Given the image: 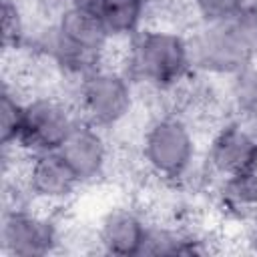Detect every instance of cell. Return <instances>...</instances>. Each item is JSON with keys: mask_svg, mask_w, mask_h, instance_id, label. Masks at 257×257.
<instances>
[{"mask_svg": "<svg viewBox=\"0 0 257 257\" xmlns=\"http://www.w3.org/2000/svg\"><path fill=\"white\" fill-rule=\"evenodd\" d=\"M124 46L118 66L137 88L171 94L193 74L187 34L177 28L145 24Z\"/></svg>", "mask_w": 257, "mask_h": 257, "instance_id": "cell-1", "label": "cell"}, {"mask_svg": "<svg viewBox=\"0 0 257 257\" xmlns=\"http://www.w3.org/2000/svg\"><path fill=\"white\" fill-rule=\"evenodd\" d=\"M141 161L153 177L169 185H189L191 175L201 169L191 120L177 110L155 114L141 137Z\"/></svg>", "mask_w": 257, "mask_h": 257, "instance_id": "cell-2", "label": "cell"}, {"mask_svg": "<svg viewBox=\"0 0 257 257\" xmlns=\"http://www.w3.org/2000/svg\"><path fill=\"white\" fill-rule=\"evenodd\" d=\"M187 34L191 70L209 78H231L257 60V50L235 22L193 24Z\"/></svg>", "mask_w": 257, "mask_h": 257, "instance_id": "cell-3", "label": "cell"}, {"mask_svg": "<svg viewBox=\"0 0 257 257\" xmlns=\"http://www.w3.org/2000/svg\"><path fill=\"white\" fill-rule=\"evenodd\" d=\"M135 88L120 66L104 62L78 82L72 92V102L82 120L108 133L133 114L137 100Z\"/></svg>", "mask_w": 257, "mask_h": 257, "instance_id": "cell-4", "label": "cell"}, {"mask_svg": "<svg viewBox=\"0 0 257 257\" xmlns=\"http://www.w3.org/2000/svg\"><path fill=\"white\" fill-rule=\"evenodd\" d=\"M80 120L76 104L62 92L28 94L18 141L14 147L26 155L58 151L74 124Z\"/></svg>", "mask_w": 257, "mask_h": 257, "instance_id": "cell-5", "label": "cell"}, {"mask_svg": "<svg viewBox=\"0 0 257 257\" xmlns=\"http://www.w3.org/2000/svg\"><path fill=\"white\" fill-rule=\"evenodd\" d=\"M0 241L6 257H42L58 251L64 237L54 209L28 203L4 207Z\"/></svg>", "mask_w": 257, "mask_h": 257, "instance_id": "cell-6", "label": "cell"}, {"mask_svg": "<svg viewBox=\"0 0 257 257\" xmlns=\"http://www.w3.org/2000/svg\"><path fill=\"white\" fill-rule=\"evenodd\" d=\"M20 181L30 201L46 209H60L82 187L58 151L28 155L20 171Z\"/></svg>", "mask_w": 257, "mask_h": 257, "instance_id": "cell-7", "label": "cell"}, {"mask_svg": "<svg viewBox=\"0 0 257 257\" xmlns=\"http://www.w3.org/2000/svg\"><path fill=\"white\" fill-rule=\"evenodd\" d=\"M255 143L257 131L251 128L245 120L235 114L223 118L211 133L203 157V169L207 177L213 179V185L225 177L245 171Z\"/></svg>", "mask_w": 257, "mask_h": 257, "instance_id": "cell-8", "label": "cell"}, {"mask_svg": "<svg viewBox=\"0 0 257 257\" xmlns=\"http://www.w3.org/2000/svg\"><path fill=\"white\" fill-rule=\"evenodd\" d=\"M58 155L72 169L80 185L94 183L106 173L110 163V145L106 139V131L80 118L60 145Z\"/></svg>", "mask_w": 257, "mask_h": 257, "instance_id": "cell-9", "label": "cell"}, {"mask_svg": "<svg viewBox=\"0 0 257 257\" xmlns=\"http://www.w3.org/2000/svg\"><path fill=\"white\" fill-rule=\"evenodd\" d=\"M147 227L149 219L143 211L131 205H114L98 219L94 233L96 249L98 253L118 257L141 255Z\"/></svg>", "mask_w": 257, "mask_h": 257, "instance_id": "cell-10", "label": "cell"}, {"mask_svg": "<svg viewBox=\"0 0 257 257\" xmlns=\"http://www.w3.org/2000/svg\"><path fill=\"white\" fill-rule=\"evenodd\" d=\"M219 211L235 221H247L257 213V177L249 171L225 177L215 183Z\"/></svg>", "mask_w": 257, "mask_h": 257, "instance_id": "cell-11", "label": "cell"}, {"mask_svg": "<svg viewBox=\"0 0 257 257\" xmlns=\"http://www.w3.org/2000/svg\"><path fill=\"white\" fill-rule=\"evenodd\" d=\"M98 16L110 42H126L147 24V8L141 0H96L90 8Z\"/></svg>", "mask_w": 257, "mask_h": 257, "instance_id": "cell-12", "label": "cell"}, {"mask_svg": "<svg viewBox=\"0 0 257 257\" xmlns=\"http://www.w3.org/2000/svg\"><path fill=\"white\" fill-rule=\"evenodd\" d=\"M227 100L231 114L257 131V60L229 78Z\"/></svg>", "mask_w": 257, "mask_h": 257, "instance_id": "cell-13", "label": "cell"}, {"mask_svg": "<svg viewBox=\"0 0 257 257\" xmlns=\"http://www.w3.org/2000/svg\"><path fill=\"white\" fill-rule=\"evenodd\" d=\"M26 92L20 86V80L12 84L8 78L2 84L0 92V143L2 147H14L22 128Z\"/></svg>", "mask_w": 257, "mask_h": 257, "instance_id": "cell-14", "label": "cell"}, {"mask_svg": "<svg viewBox=\"0 0 257 257\" xmlns=\"http://www.w3.org/2000/svg\"><path fill=\"white\" fill-rule=\"evenodd\" d=\"M30 36L28 12L22 0H2V48L4 54H20Z\"/></svg>", "mask_w": 257, "mask_h": 257, "instance_id": "cell-15", "label": "cell"}, {"mask_svg": "<svg viewBox=\"0 0 257 257\" xmlns=\"http://www.w3.org/2000/svg\"><path fill=\"white\" fill-rule=\"evenodd\" d=\"M243 0H189L193 24H221L235 20Z\"/></svg>", "mask_w": 257, "mask_h": 257, "instance_id": "cell-16", "label": "cell"}, {"mask_svg": "<svg viewBox=\"0 0 257 257\" xmlns=\"http://www.w3.org/2000/svg\"><path fill=\"white\" fill-rule=\"evenodd\" d=\"M233 22L257 50V0H243Z\"/></svg>", "mask_w": 257, "mask_h": 257, "instance_id": "cell-17", "label": "cell"}, {"mask_svg": "<svg viewBox=\"0 0 257 257\" xmlns=\"http://www.w3.org/2000/svg\"><path fill=\"white\" fill-rule=\"evenodd\" d=\"M243 225H245V231H243L245 245H247V249L251 253L257 255V213L253 217H249L247 221H243Z\"/></svg>", "mask_w": 257, "mask_h": 257, "instance_id": "cell-18", "label": "cell"}, {"mask_svg": "<svg viewBox=\"0 0 257 257\" xmlns=\"http://www.w3.org/2000/svg\"><path fill=\"white\" fill-rule=\"evenodd\" d=\"M147 8V12H155V10H167L175 4V0H141Z\"/></svg>", "mask_w": 257, "mask_h": 257, "instance_id": "cell-19", "label": "cell"}, {"mask_svg": "<svg viewBox=\"0 0 257 257\" xmlns=\"http://www.w3.org/2000/svg\"><path fill=\"white\" fill-rule=\"evenodd\" d=\"M245 171H249V173H253V175L257 177V143H255V149H253V153H251V159H249V165H247Z\"/></svg>", "mask_w": 257, "mask_h": 257, "instance_id": "cell-20", "label": "cell"}, {"mask_svg": "<svg viewBox=\"0 0 257 257\" xmlns=\"http://www.w3.org/2000/svg\"><path fill=\"white\" fill-rule=\"evenodd\" d=\"M64 2L72 6H82V8H92L96 4V0H64Z\"/></svg>", "mask_w": 257, "mask_h": 257, "instance_id": "cell-21", "label": "cell"}]
</instances>
